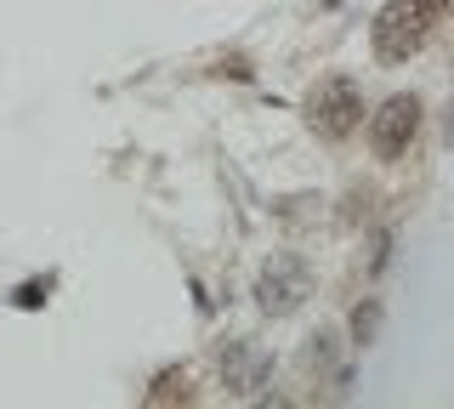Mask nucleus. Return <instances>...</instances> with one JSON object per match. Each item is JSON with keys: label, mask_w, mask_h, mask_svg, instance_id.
Instances as JSON below:
<instances>
[{"label": "nucleus", "mask_w": 454, "mask_h": 409, "mask_svg": "<svg viewBox=\"0 0 454 409\" xmlns=\"http://www.w3.org/2000/svg\"><path fill=\"white\" fill-rule=\"evenodd\" d=\"M176 398L182 404L193 398V375L188 370H165L160 381H153V392H148V404H176Z\"/></svg>", "instance_id": "nucleus-7"}, {"label": "nucleus", "mask_w": 454, "mask_h": 409, "mask_svg": "<svg viewBox=\"0 0 454 409\" xmlns=\"http://www.w3.org/2000/svg\"><path fill=\"white\" fill-rule=\"evenodd\" d=\"M426 35H432V12L420 0H387L369 23V51L380 68H403L426 46Z\"/></svg>", "instance_id": "nucleus-2"}, {"label": "nucleus", "mask_w": 454, "mask_h": 409, "mask_svg": "<svg viewBox=\"0 0 454 409\" xmlns=\"http://www.w3.org/2000/svg\"><path fill=\"white\" fill-rule=\"evenodd\" d=\"M420 6H426V12H432V18H443V12L454 6V0H420Z\"/></svg>", "instance_id": "nucleus-8"}, {"label": "nucleus", "mask_w": 454, "mask_h": 409, "mask_svg": "<svg viewBox=\"0 0 454 409\" xmlns=\"http://www.w3.org/2000/svg\"><path fill=\"white\" fill-rule=\"evenodd\" d=\"M364 86H358V75H318L307 86L301 97V120H307V131L318 137V143H347L352 131L364 125Z\"/></svg>", "instance_id": "nucleus-1"}, {"label": "nucleus", "mask_w": 454, "mask_h": 409, "mask_svg": "<svg viewBox=\"0 0 454 409\" xmlns=\"http://www.w3.org/2000/svg\"><path fill=\"white\" fill-rule=\"evenodd\" d=\"M375 335H380V302L364 295V302L352 307V347H375Z\"/></svg>", "instance_id": "nucleus-6"}, {"label": "nucleus", "mask_w": 454, "mask_h": 409, "mask_svg": "<svg viewBox=\"0 0 454 409\" xmlns=\"http://www.w3.org/2000/svg\"><path fill=\"white\" fill-rule=\"evenodd\" d=\"M307 295H312V279H307V262H295V256H278L262 279H255V302H262V313H273V319L295 313Z\"/></svg>", "instance_id": "nucleus-4"}, {"label": "nucleus", "mask_w": 454, "mask_h": 409, "mask_svg": "<svg viewBox=\"0 0 454 409\" xmlns=\"http://www.w3.org/2000/svg\"><path fill=\"white\" fill-rule=\"evenodd\" d=\"M420 125H426V103H420L415 91H392L387 103H380L375 114H369V125H364L369 153H375L380 165H397L409 148H415Z\"/></svg>", "instance_id": "nucleus-3"}, {"label": "nucleus", "mask_w": 454, "mask_h": 409, "mask_svg": "<svg viewBox=\"0 0 454 409\" xmlns=\"http://www.w3.org/2000/svg\"><path fill=\"white\" fill-rule=\"evenodd\" d=\"M335 358H340V352H335V330H318V335H307V352H301V370L307 375H335V387H347V370H335Z\"/></svg>", "instance_id": "nucleus-5"}]
</instances>
